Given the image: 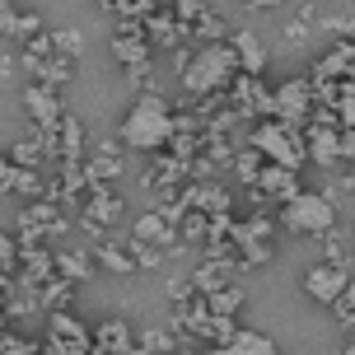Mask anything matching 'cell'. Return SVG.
<instances>
[{"label": "cell", "mask_w": 355, "mask_h": 355, "mask_svg": "<svg viewBox=\"0 0 355 355\" xmlns=\"http://www.w3.org/2000/svg\"><path fill=\"white\" fill-rule=\"evenodd\" d=\"M94 351V332H85V322L71 313H52L47 327V355H89Z\"/></svg>", "instance_id": "10"}, {"label": "cell", "mask_w": 355, "mask_h": 355, "mask_svg": "<svg viewBox=\"0 0 355 355\" xmlns=\"http://www.w3.org/2000/svg\"><path fill=\"white\" fill-rule=\"evenodd\" d=\"M98 5H103V10H112V15H126V5H131V0H98Z\"/></svg>", "instance_id": "32"}, {"label": "cell", "mask_w": 355, "mask_h": 355, "mask_svg": "<svg viewBox=\"0 0 355 355\" xmlns=\"http://www.w3.org/2000/svg\"><path fill=\"white\" fill-rule=\"evenodd\" d=\"M24 107H28V117H33L37 126H56L61 117H66V103H61V89L56 85H28L24 89Z\"/></svg>", "instance_id": "12"}, {"label": "cell", "mask_w": 355, "mask_h": 355, "mask_svg": "<svg viewBox=\"0 0 355 355\" xmlns=\"http://www.w3.org/2000/svg\"><path fill=\"white\" fill-rule=\"evenodd\" d=\"M19 230H24V239L33 243V239H47V234H61L66 230V215L56 211V201H33V206H24V215H19Z\"/></svg>", "instance_id": "13"}, {"label": "cell", "mask_w": 355, "mask_h": 355, "mask_svg": "<svg viewBox=\"0 0 355 355\" xmlns=\"http://www.w3.org/2000/svg\"><path fill=\"white\" fill-rule=\"evenodd\" d=\"M126 168V159H122V141H103L94 155L85 159V173H89V182H112V178Z\"/></svg>", "instance_id": "19"}, {"label": "cell", "mask_w": 355, "mask_h": 355, "mask_svg": "<svg viewBox=\"0 0 355 355\" xmlns=\"http://www.w3.org/2000/svg\"><path fill=\"white\" fill-rule=\"evenodd\" d=\"M80 42H85V33H80V28H56V33H52V47L61 56H71V61L80 56Z\"/></svg>", "instance_id": "31"}, {"label": "cell", "mask_w": 355, "mask_h": 355, "mask_svg": "<svg viewBox=\"0 0 355 355\" xmlns=\"http://www.w3.org/2000/svg\"><path fill=\"white\" fill-rule=\"evenodd\" d=\"M313 107H318V98H313V80H285V85H276L271 117H281V122H290V126H304L309 117H313Z\"/></svg>", "instance_id": "8"}, {"label": "cell", "mask_w": 355, "mask_h": 355, "mask_svg": "<svg viewBox=\"0 0 355 355\" xmlns=\"http://www.w3.org/2000/svg\"><path fill=\"white\" fill-rule=\"evenodd\" d=\"M206 355H276V346H271V337H262V332H239L234 341H225V346H215V351Z\"/></svg>", "instance_id": "23"}, {"label": "cell", "mask_w": 355, "mask_h": 355, "mask_svg": "<svg viewBox=\"0 0 355 355\" xmlns=\"http://www.w3.org/2000/svg\"><path fill=\"white\" fill-rule=\"evenodd\" d=\"M145 37H150V47H178V42H182V28H178V15L159 5L155 15L145 19Z\"/></svg>", "instance_id": "22"}, {"label": "cell", "mask_w": 355, "mask_h": 355, "mask_svg": "<svg viewBox=\"0 0 355 355\" xmlns=\"http://www.w3.org/2000/svg\"><path fill=\"white\" fill-rule=\"evenodd\" d=\"M178 341L168 337V332H164V327H145L141 337H136V351L141 355H155V351H173Z\"/></svg>", "instance_id": "28"}, {"label": "cell", "mask_w": 355, "mask_h": 355, "mask_svg": "<svg viewBox=\"0 0 355 355\" xmlns=\"http://www.w3.org/2000/svg\"><path fill=\"white\" fill-rule=\"evenodd\" d=\"M271 103H276V89H266L262 75H234L230 107L243 117V122H262V117H271Z\"/></svg>", "instance_id": "6"}, {"label": "cell", "mask_w": 355, "mask_h": 355, "mask_svg": "<svg viewBox=\"0 0 355 355\" xmlns=\"http://www.w3.org/2000/svg\"><path fill=\"white\" fill-rule=\"evenodd\" d=\"M168 136H173V107H168V98H164V94H145L141 103L122 117V136H117V141H122L126 150L155 155L159 145H168Z\"/></svg>", "instance_id": "2"}, {"label": "cell", "mask_w": 355, "mask_h": 355, "mask_svg": "<svg viewBox=\"0 0 355 355\" xmlns=\"http://www.w3.org/2000/svg\"><path fill=\"white\" fill-rule=\"evenodd\" d=\"M276 220H266V215H248V220H239L234 225V248L243 257V271L248 266H266L276 257Z\"/></svg>", "instance_id": "5"}, {"label": "cell", "mask_w": 355, "mask_h": 355, "mask_svg": "<svg viewBox=\"0 0 355 355\" xmlns=\"http://www.w3.org/2000/svg\"><path fill=\"white\" fill-rule=\"evenodd\" d=\"M230 276H234V271H230L225 262L206 257V262H201V266L192 271V290H196V295H215V290H220V285L230 281Z\"/></svg>", "instance_id": "25"}, {"label": "cell", "mask_w": 355, "mask_h": 355, "mask_svg": "<svg viewBox=\"0 0 355 355\" xmlns=\"http://www.w3.org/2000/svg\"><path fill=\"white\" fill-rule=\"evenodd\" d=\"M94 257H98V266H103V271H122V276L141 271V266H136V248H131V234H126V239H107V234H103Z\"/></svg>", "instance_id": "18"}, {"label": "cell", "mask_w": 355, "mask_h": 355, "mask_svg": "<svg viewBox=\"0 0 355 355\" xmlns=\"http://www.w3.org/2000/svg\"><path fill=\"white\" fill-rule=\"evenodd\" d=\"M182 196H187V206H192V211H201V215H225V211H234V196L225 192L220 182H211V178H196Z\"/></svg>", "instance_id": "15"}, {"label": "cell", "mask_w": 355, "mask_h": 355, "mask_svg": "<svg viewBox=\"0 0 355 355\" xmlns=\"http://www.w3.org/2000/svg\"><path fill=\"white\" fill-rule=\"evenodd\" d=\"M276 225L290 230V234H300V239H327V234L337 230V201H332L327 192H309V187H300L290 201H281Z\"/></svg>", "instance_id": "3"}, {"label": "cell", "mask_w": 355, "mask_h": 355, "mask_svg": "<svg viewBox=\"0 0 355 355\" xmlns=\"http://www.w3.org/2000/svg\"><path fill=\"white\" fill-rule=\"evenodd\" d=\"M94 266H98L94 252H56V271H61L66 281H89Z\"/></svg>", "instance_id": "27"}, {"label": "cell", "mask_w": 355, "mask_h": 355, "mask_svg": "<svg viewBox=\"0 0 355 355\" xmlns=\"http://www.w3.org/2000/svg\"><path fill=\"white\" fill-rule=\"evenodd\" d=\"M346 281H351V266L318 262V266H309V271H304V295H309L313 304H322V309H332V304L341 300Z\"/></svg>", "instance_id": "9"}, {"label": "cell", "mask_w": 355, "mask_h": 355, "mask_svg": "<svg viewBox=\"0 0 355 355\" xmlns=\"http://www.w3.org/2000/svg\"><path fill=\"white\" fill-rule=\"evenodd\" d=\"M257 192L262 196H276V201H290V196L300 192V168H285V164H262V173H257Z\"/></svg>", "instance_id": "16"}, {"label": "cell", "mask_w": 355, "mask_h": 355, "mask_svg": "<svg viewBox=\"0 0 355 355\" xmlns=\"http://www.w3.org/2000/svg\"><path fill=\"white\" fill-rule=\"evenodd\" d=\"M131 239H136V243H155V248H164V252L182 248V243H178V225H168V220H164L159 206H155V211H145L141 220L131 225Z\"/></svg>", "instance_id": "14"}, {"label": "cell", "mask_w": 355, "mask_h": 355, "mask_svg": "<svg viewBox=\"0 0 355 355\" xmlns=\"http://www.w3.org/2000/svg\"><path fill=\"white\" fill-rule=\"evenodd\" d=\"M112 56H117V66H145V61H150V37H145V24H136V19H117Z\"/></svg>", "instance_id": "11"}, {"label": "cell", "mask_w": 355, "mask_h": 355, "mask_svg": "<svg viewBox=\"0 0 355 355\" xmlns=\"http://www.w3.org/2000/svg\"><path fill=\"white\" fill-rule=\"evenodd\" d=\"M234 61H239V75H262L266 71V47L257 33H234L230 37Z\"/></svg>", "instance_id": "20"}, {"label": "cell", "mask_w": 355, "mask_h": 355, "mask_svg": "<svg viewBox=\"0 0 355 355\" xmlns=\"http://www.w3.org/2000/svg\"><path fill=\"white\" fill-rule=\"evenodd\" d=\"M239 75V61H234V47L230 42H206L187 52V66H182V89L192 98H206V94H225Z\"/></svg>", "instance_id": "1"}, {"label": "cell", "mask_w": 355, "mask_h": 355, "mask_svg": "<svg viewBox=\"0 0 355 355\" xmlns=\"http://www.w3.org/2000/svg\"><path fill=\"white\" fill-rule=\"evenodd\" d=\"M337 355H355V341H351V346H341V351Z\"/></svg>", "instance_id": "33"}, {"label": "cell", "mask_w": 355, "mask_h": 355, "mask_svg": "<svg viewBox=\"0 0 355 355\" xmlns=\"http://www.w3.org/2000/svg\"><path fill=\"white\" fill-rule=\"evenodd\" d=\"M262 164H266L262 150H257V145H243V150H234L230 168H234V178H239L243 187H257V173H262Z\"/></svg>", "instance_id": "24"}, {"label": "cell", "mask_w": 355, "mask_h": 355, "mask_svg": "<svg viewBox=\"0 0 355 355\" xmlns=\"http://www.w3.org/2000/svg\"><path fill=\"white\" fill-rule=\"evenodd\" d=\"M136 346V332H131V322L122 318H107L94 327V355H126Z\"/></svg>", "instance_id": "17"}, {"label": "cell", "mask_w": 355, "mask_h": 355, "mask_svg": "<svg viewBox=\"0 0 355 355\" xmlns=\"http://www.w3.org/2000/svg\"><path fill=\"white\" fill-rule=\"evenodd\" d=\"M0 33L15 37V42H28V37L42 33V24H37V15H28V10H15L10 0H0Z\"/></svg>", "instance_id": "21"}, {"label": "cell", "mask_w": 355, "mask_h": 355, "mask_svg": "<svg viewBox=\"0 0 355 355\" xmlns=\"http://www.w3.org/2000/svg\"><path fill=\"white\" fill-rule=\"evenodd\" d=\"M351 252H355V230H351Z\"/></svg>", "instance_id": "35"}, {"label": "cell", "mask_w": 355, "mask_h": 355, "mask_svg": "<svg viewBox=\"0 0 355 355\" xmlns=\"http://www.w3.org/2000/svg\"><path fill=\"white\" fill-rule=\"evenodd\" d=\"M168 355H192V351H182V346H173V351H168Z\"/></svg>", "instance_id": "34"}, {"label": "cell", "mask_w": 355, "mask_h": 355, "mask_svg": "<svg viewBox=\"0 0 355 355\" xmlns=\"http://www.w3.org/2000/svg\"><path fill=\"white\" fill-rule=\"evenodd\" d=\"M0 322H5V313H0Z\"/></svg>", "instance_id": "36"}, {"label": "cell", "mask_w": 355, "mask_h": 355, "mask_svg": "<svg viewBox=\"0 0 355 355\" xmlns=\"http://www.w3.org/2000/svg\"><path fill=\"white\" fill-rule=\"evenodd\" d=\"M248 145H257L271 164H285V168H300L309 159V150H304V126H290L281 117H262V122L252 126Z\"/></svg>", "instance_id": "4"}, {"label": "cell", "mask_w": 355, "mask_h": 355, "mask_svg": "<svg viewBox=\"0 0 355 355\" xmlns=\"http://www.w3.org/2000/svg\"><path fill=\"white\" fill-rule=\"evenodd\" d=\"M322 248H327V257H322V262H337V266H351V262H355V252H351V239H341L337 230H332L327 239H322Z\"/></svg>", "instance_id": "29"}, {"label": "cell", "mask_w": 355, "mask_h": 355, "mask_svg": "<svg viewBox=\"0 0 355 355\" xmlns=\"http://www.w3.org/2000/svg\"><path fill=\"white\" fill-rule=\"evenodd\" d=\"M117 220H122V196L112 192V187H103V182H94L85 192V206H80V225H85L94 239H103Z\"/></svg>", "instance_id": "7"}, {"label": "cell", "mask_w": 355, "mask_h": 355, "mask_svg": "<svg viewBox=\"0 0 355 355\" xmlns=\"http://www.w3.org/2000/svg\"><path fill=\"white\" fill-rule=\"evenodd\" d=\"M332 313H337V322L346 327V332H355V276L346 281V290H341V300L332 304Z\"/></svg>", "instance_id": "30"}, {"label": "cell", "mask_w": 355, "mask_h": 355, "mask_svg": "<svg viewBox=\"0 0 355 355\" xmlns=\"http://www.w3.org/2000/svg\"><path fill=\"white\" fill-rule=\"evenodd\" d=\"M243 300H248V295H243V285H234V281H225L215 295H206V304H211L215 318H234V313L243 309Z\"/></svg>", "instance_id": "26"}]
</instances>
